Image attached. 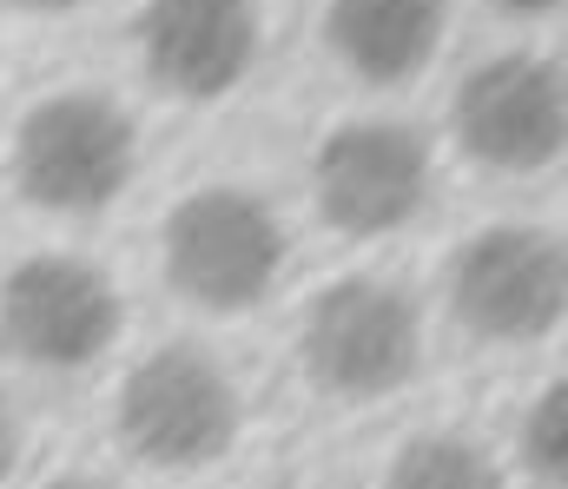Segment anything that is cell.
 <instances>
[{"mask_svg": "<svg viewBox=\"0 0 568 489\" xmlns=\"http://www.w3.org/2000/svg\"><path fill=\"white\" fill-rule=\"evenodd\" d=\"M140 165V133L106 93H47L13 133V185L27 205L60 218L106 212Z\"/></svg>", "mask_w": 568, "mask_h": 489, "instance_id": "6da1fadb", "label": "cell"}, {"mask_svg": "<svg viewBox=\"0 0 568 489\" xmlns=\"http://www.w3.org/2000/svg\"><path fill=\"white\" fill-rule=\"evenodd\" d=\"M284 272V225L258 192L239 185H199L165 212V285L212 312L239 318L265 305Z\"/></svg>", "mask_w": 568, "mask_h": 489, "instance_id": "7a4b0ae2", "label": "cell"}, {"mask_svg": "<svg viewBox=\"0 0 568 489\" xmlns=\"http://www.w3.org/2000/svg\"><path fill=\"white\" fill-rule=\"evenodd\" d=\"M239 384L199 344H159L120 384V444L152 470H205L239 444Z\"/></svg>", "mask_w": 568, "mask_h": 489, "instance_id": "3957f363", "label": "cell"}, {"mask_svg": "<svg viewBox=\"0 0 568 489\" xmlns=\"http://www.w3.org/2000/svg\"><path fill=\"white\" fill-rule=\"evenodd\" d=\"M304 377L337 404H377L404 390L424 364L417 305L384 278H337L311 298L297 337Z\"/></svg>", "mask_w": 568, "mask_h": 489, "instance_id": "277c9868", "label": "cell"}, {"mask_svg": "<svg viewBox=\"0 0 568 489\" xmlns=\"http://www.w3.org/2000/svg\"><path fill=\"white\" fill-rule=\"evenodd\" d=\"M449 318L483 344H536L568 318V245L542 225H489L449 258Z\"/></svg>", "mask_w": 568, "mask_h": 489, "instance_id": "5b68a950", "label": "cell"}, {"mask_svg": "<svg viewBox=\"0 0 568 489\" xmlns=\"http://www.w3.org/2000/svg\"><path fill=\"white\" fill-rule=\"evenodd\" d=\"M456 146L483 172L523 179L568 153V73L542 53H496L456 86Z\"/></svg>", "mask_w": 568, "mask_h": 489, "instance_id": "8992f818", "label": "cell"}, {"mask_svg": "<svg viewBox=\"0 0 568 489\" xmlns=\"http://www.w3.org/2000/svg\"><path fill=\"white\" fill-rule=\"evenodd\" d=\"M120 337V292L73 252H33L0 285V350L33 370H87Z\"/></svg>", "mask_w": 568, "mask_h": 489, "instance_id": "52a82bcc", "label": "cell"}, {"mask_svg": "<svg viewBox=\"0 0 568 489\" xmlns=\"http://www.w3.org/2000/svg\"><path fill=\"white\" fill-rule=\"evenodd\" d=\"M311 192L331 232L390 238L429 205V153L404 120H344L311 160Z\"/></svg>", "mask_w": 568, "mask_h": 489, "instance_id": "ba28073f", "label": "cell"}, {"mask_svg": "<svg viewBox=\"0 0 568 489\" xmlns=\"http://www.w3.org/2000/svg\"><path fill=\"white\" fill-rule=\"evenodd\" d=\"M258 7L252 0H145L140 60L159 93L172 100H225L258 60Z\"/></svg>", "mask_w": 568, "mask_h": 489, "instance_id": "9c48e42d", "label": "cell"}, {"mask_svg": "<svg viewBox=\"0 0 568 489\" xmlns=\"http://www.w3.org/2000/svg\"><path fill=\"white\" fill-rule=\"evenodd\" d=\"M324 40L364 86H404L443 47V0H331Z\"/></svg>", "mask_w": 568, "mask_h": 489, "instance_id": "30bf717a", "label": "cell"}, {"mask_svg": "<svg viewBox=\"0 0 568 489\" xmlns=\"http://www.w3.org/2000/svg\"><path fill=\"white\" fill-rule=\"evenodd\" d=\"M384 489H503V470H496L469 437L424 430V437H410V444L390 457Z\"/></svg>", "mask_w": 568, "mask_h": 489, "instance_id": "8fae6325", "label": "cell"}, {"mask_svg": "<svg viewBox=\"0 0 568 489\" xmlns=\"http://www.w3.org/2000/svg\"><path fill=\"white\" fill-rule=\"evenodd\" d=\"M523 463L542 489H568V377H556L523 417Z\"/></svg>", "mask_w": 568, "mask_h": 489, "instance_id": "7c38bea8", "label": "cell"}, {"mask_svg": "<svg viewBox=\"0 0 568 489\" xmlns=\"http://www.w3.org/2000/svg\"><path fill=\"white\" fill-rule=\"evenodd\" d=\"M13 463H20V417H13V404L0 397V483L13 477Z\"/></svg>", "mask_w": 568, "mask_h": 489, "instance_id": "4fadbf2b", "label": "cell"}, {"mask_svg": "<svg viewBox=\"0 0 568 489\" xmlns=\"http://www.w3.org/2000/svg\"><path fill=\"white\" fill-rule=\"evenodd\" d=\"M20 13H73V7H87V0H13Z\"/></svg>", "mask_w": 568, "mask_h": 489, "instance_id": "5bb4252c", "label": "cell"}, {"mask_svg": "<svg viewBox=\"0 0 568 489\" xmlns=\"http://www.w3.org/2000/svg\"><path fill=\"white\" fill-rule=\"evenodd\" d=\"M503 13H549V7H562V0H496Z\"/></svg>", "mask_w": 568, "mask_h": 489, "instance_id": "9a60e30c", "label": "cell"}, {"mask_svg": "<svg viewBox=\"0 0 568 489\" xmlns=\"http://www.w3.org/2000/svg\"><path fill=\"white\" fill-rule=\"evenodd\" d=\"M47 489H106V483H87V477H60V483H47Z\"/></svg>", "mask_w": 568, "mask_h": 489, "instance_id": "2e32d148", "label": "cell"}]
</instances>
